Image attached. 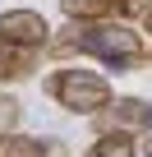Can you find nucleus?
Returning a JSON list of instances; mask_svg holds the SVG:
<instances>
[{
	"label": "nucleus",
	"instance_id": "nucleus-1",
	"mask_svg": "<svg viewBox=\"0 0 152 157\" xmlns=\"http://www.w3.org/2000/svg\"><path fill=\"white\" fill-rule=\"evenodd\" d=\"M46 51L51 56H92L115 74H129L147 60V42L129 23H115V19L111 23H69L60 37H51Z\"/></svg>",
	"mask_w": 152,
	"mask_h": 157
},
{
	"label": "nucleus",
	"instance_id": "nucleus-2",
	"mask_svg": "<svg viewBox=\"0 0 152 157\" xmlns=\"http://www.w3.org/2000/svg\"><path fill=\"white\" fill-rule=\"evenodd\" d=\"M46 97L55 102V106H65L69 116H102L106 106H111V83L102 74H92V69H55L51 78H46Z\"/></svg>",
	"mask_w": 152,
	"mask_h": 157
},
{
	"label": "nucleus",
	"instance_id": "nucleus-3",
	"mask_svg": "<svg viewBox=\"0 0 152 157\" xmlns=\"http://www.w3.org/2000/svg\"><path fill=\"white\" fill-rule=\"evenodd\" d=\"M0 46H28L46 51L51 46V23L37 10H0Z\"/></svg>",
	"mask_w": 152,
	"mask_h": 157
},
{
	"label": "nucleus",
	"instance_id": "nucleus-4",
	"mask_svg": "<svg viewBox=\"0 0 152 157\" xmlns=\"http://www.w3.org/2000/svg\"><path fill=\"white\" fill-rule=\"evenodd\" d=\"M97 129H102V134L147 129V134H152V102H143V97H111V106L97 116Z\"/></svg>",
	"mask_w": 152,
	"mask_h": 157
},
{
	"label": "nucleus",
	"instance_id": "nucleus-5",
	"mask_svg": "<svg viewBox=\"0 0 152 157\" xmlns=\"http://www.w3.org/2000/svg\"><path fill=\"white\" fill-rule=\"evenodd\" d=\"M0 157H60V143L32 139V134H5L0 139Z\"/></svg>",
	"mask_w": 152,
	"mask_h": 157
},
{
	"label": "nucleus",
	"instance_id": "nucleus-6",
	"mask_svg": "<svg viewBox=\"0 0 152 157\" xmlns=\"http://www.w3.org/2000/svg\"><path fill=\"white\" fill-rule=\"evenodd\" d=\"M42 51H28V46H0V78L5 83H19V78H28L37 69Z\"/></svg>",
	"mask_w": 152,
	"mask_h": 157
},
{
	"label": "nucleus",
	"instance_id": "nucleus-7",
	"mask_svg": "<svg viewBox=\"0 0 152 157\" xmlns=\"http://www.w3.org/2000/svg\"><path fill=\"white\" fill-rule=\"evenodd\" d=\"M60 10H65L69 23H111L115 0H60Z\"/></svg>",
	"mask_w": 152,
	"mask_h": 157
},
{
	"label": "nucleus",
	"instance_id": "nucleus-8",
	"mask_svg": "<svg viewBox=\"0 0 152 157\" xmlns=\"http://www.w3.org/2000/svg\"><path fill=\"white\" fill-rule=\"evenodd\" d=\"M83 157H138L134 134H97V143H88Z\"/></svg>",
	"mask_w": 152,
	"mask_h": 157
},
{
	"label": "nucleus",
	"instance_id": "nucleus-9",
	"mask_svg": "<svg viewBox=\"0 0 152 157\" xmlns=\"http://www.w3.org/2000/svg\"><path fill=\"white\" fill-rule=\"evenodd\" d=\"M19 116H23V106H19V97H14V93H0V139H5V134H14V125H19Z\"/></svg>",
	"mask_w": 152,
	"mask_h": 157
},
{
	"label": "nucleus",
	"instance_id": "nucleus-10",
	"mask_svg": "<svg viewBox=\"0 0 152 157\" xmlns=\"http://www.w3.org/2000/svg\"><path fill=\"white\" fill-rule=\"evenodd\" d=\"M152 0H115V19H147Z\"/></svg>",
	"mask_w": 152,
	"mask_h": 157
},
{
	"label": "nucleus",
	"instance_id": "nucleus-11",
	"mask_svg": "<svg viewBox=\"0 0 152 157\" xmlns=\"http://www.w3.org/2000/svg\"><path fill=\"white\" fill-rule=\"evenodd\" d=\"M138 152H143V157H152V134L143 139V148H138Z\"/></svg>",
	"mask_w": 152,
	"mask_h": 157
},
{
	"label": "nucleus",
	"instance_id": "nucleus-12",
	"mask_svg": "<svg viewBox=\"0 0 152 157\" xmlns=\"http://www.w3.org/2000/svg\"><path fill=\"white\" fill-rule=\"evenodd\" d=\"M143 23H147V33H152V14H147V19H143Z\"/></svg>",
	"mask_w": 152,
	"mask_h": 157
},
{
	"label": "nucleus",
	"instance_id": "nucleus-13",
	"mask_svg": "<svg viewBox=\"0 0 152 157\" xmlns=\"http://www.w3.org/2000/svg\"><path fill=\"white\" fill-rule=\"evenodd\" d=\"M147 56H152V46H147Z\"/></svg>",
	"mask_w": 152,
	"mask_h": 157
}]
</instances>
